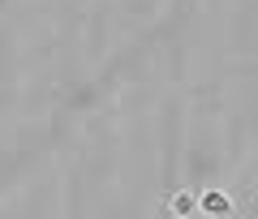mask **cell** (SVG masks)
I'll return each mask as SVG.
<instances>
[{"mask_svg": "<svg viewBox=\"0 0 258 219\" xmlns=\"http://www.w3.org/2000/svg\"><path fill=\"white\" fill-rule=\"evenodd\" d=\"M198 206H203L207 219H228V215H232V198H228L224 189H207L203 198H198Z\"/></svg>", "mask_w": 258, "mask_h": 219, "instance_id": "6da1fadb", "label": "cell"}, {"mask_svg": "<svg viewBox=\"0 0 258 219\" xmlns=\"http://www.w3.org/2000/svg\"><path fill=\"white\" fill-rule=\"evenodd\" d=\"M168 210H172L176 219H189L194 210H203V206H198V198H194V193H185V189H176L172 198H168Z\"/></svg>", "mask_w": 258, "mask_h": 219, "instance_id": "7a4b0ae2", "label": "cell"}]
</instances>
